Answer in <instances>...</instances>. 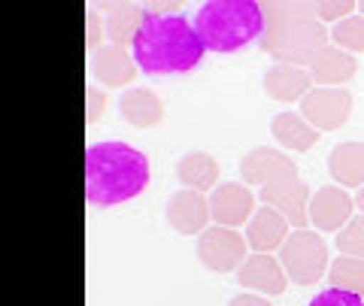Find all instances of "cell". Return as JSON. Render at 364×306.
Masks as SVG:
<instances>
[{"label":"cell","mask_w":364,"mask_h":306,"mask_svg":"<svg viewBox=\"0 0 364 306\" xmlns=\"http://www.w3.org/2000/svg\"><path fill=\"white\" fill-rule=\"evenodd\" d=\"M352 106H355V97H352L349 88H313L301 100L298 112L322 133V131L343 128L352 116Z\"/></svg>","instance_id":"7"},{"label":"cell","mask_w":364,"mask_h":306,"mask_svg":"<svg viewBox=\"0 0 364 306\" xmlns=\"http://www.w3.org/2000/svg\"><path fill=\"white\" fill-rule=\"evenodd\" d=\"M261 88L270 100L279 104H298L316 88L313 76L306 67H294V64H273L267 67V73L261 76Z\"/></svg>","instance_id":"14"},{"label":"cell","mask_w":364,"mask_h":306,"mask_svg":"<svg viewBox=\"0 0 364 306\" xmlns=\"http://www.w3.org/2000/svg\"><path fill=\"white\" fill-rule=\"evenodd\" d=\"M104 106H107V94L97 85H88L85 88V124H97L100 116H104Z\"/></svg>","instance_id":"29"},{"label":"cell","mask_w":364,"mask_h":306,"mask_svg":"<svg viewBox=\"0 0 364 306\" xmlns=\"http://www.w3.org/2000/svg\"><path fill=\"white\" fill-rule=\"evenodd\" d=\"M328 176L334 179L340 188H361L364 185V143H340L328 155Z\"/></svg>","instance_id":"18"},{"label":"cell","mask_w":364,"mask_h":306,"mask_svg":"<svg viewBox=\"0 0 364 306\" xmlns=\"http://www.w3.org/2000/svg\"><path fill=\"white\" fill-rule=\"evenodd\" d=\"M279 264L286 270L291 285H316L328 273V243L316 231H291L289 240L279 248Z\"/></svg>","instance_id":"5"},{"label":"cell","mask_w":364,"mask_h":306,"mask_svg":"<svg viewBox=\"0 0 364 306\" xmlns=\"http://www.w3.org/2000/svg\"><path fill=\"white\" fill-rule=\"evenodd\" d=\"M270 137L277 140L282 149L310 152L318 143V131L301 116V112H277V116L270 119Z\"/></svg>","instance_id":"20"},{"label":"cell","mask_w":364,"mask_h":306,"mask_svg":"<svg viewBox=\"0 0 364 306\" xmlns=\"http://www.w3.org/2000/svg\"><path fill=\"white\" fill-rule=\"evenodd\" d=\"M234 276H237V285H243L246 291H255V294H267V297H279V294H286V288L291 285L286 270L279 264V258L261 255V252L249 255Z\"/></svg>","instance_id":"12"},{"label":"cell","mask_w":364,"mask_h":306,"mask_svg":"<svg viewBox=\"0 0 364 306\" xmlns=\"http://www.w3.org/2000/svg\"><path fill=\"white\" fill-rule=\"evenodd\" d=\"M249 258V243L240 231L210 224L198 236V261L210 273H237Z\"/></svg>","instance_id":"6"},{"label":"cell","mask_w":364,"mask_h":306,"mask_svg":"<svg viewBox=\"0 0 364 306\" xmlns=\"http://www.w3.org/2000/svg\"><path fill=\"white\" fill-rule=\"evenodd\" d=\"M358 16L364 18V0H361V4H358Z\"/></svg>","instance_id":"32"},{"label":"cell","mask_w":364,"mask_h":306,"mask_svg":"<svg viewBox=\"0 0 364 306\" xmlns=\"http://www.w3.org/2000/svg\"><path fill=\"white\" fill-rule=\"evenodd\" d=\"M306 306H364V297H355V294H349V291L328 288L322 294H316Z\"/></svg>","instance_id":"28"},{"label":"cell","mask_w":364,"mask_h":306,"mask_svg":"<svg viewBox=\"0 0 364 306\" xmlns=\"http://www.w3.org/2000/svg\"><path fill=\"white\" fill-rule=\"evenodd\" d=\"M240 176L246 185L264 188L270 182H279V179H291L298 176V164L291 161L286 152L270 149V146H258V149L246 152L240 161Z\"/></svg>","instance_id":"11"},{"label":"cell","mask_w":364,"mask_h":306,"mask_svg":"<svg viewBox=\"0 0 364 306\" xmlns=\"http://www.w3.org/2000/svg\"><path fill=\"white\" fill-rule=\"evenodd\" d=\"M167 224L182 236H200L210 228V197L191 188H179L164 207Z\"/></svg>","instance_id":"10"},{"label":"cell","mask_w":364,"mask_h":306,"mask_svg":"<svg viewBox=\"0 0 364 306\" xmlns=\"http://www.w3.org/2000/svg\"><path fill=\"white\" fill-rule=\"evenodd\" d=\"M328 282L337 291H349L355 297H364V258L340 255L328 267Z\"/></svg>","instance_id":"23"},{"label":"cell","mask_w":364,"mask_h":306,"mask_svg":"<svg viewBox=\"0 0 364 306\" xmlns=\"http://www.w3.org/2000/svg\"><path fill=\"white\" fill-rule=\"evenodd\" d=\"M210 215L222 228H246L255 215V191L237 182H219L210 191Z\"/></svg>","instance_id":"9"},{"label":"cell","mask_w":364,"mask_h":306,"mask_svg":"<svg viewBox=\"0 0 364 306\" xmlns=\"http://www.w3.org/2000/svg\"><path fill=\"white\" fill-rule=\"evenodd\" d=\"M203 52L195 25L182 16L149 13L134 43V61L146 76L191 73L203 61Z\"/></svg>","instance_id":"2"},{"label":"cell","mask_w":364,"mask_h":306,"mask_svg":"<svg viewBox=\"0 0 364 306\" xmlns=\"http://www.w3.org/2000/svg\"><path fill=\"white\" fill-rule=\"evenodd\" d=\"M119 112L134 128H155V124L164 121V104L152 88H128V92H122Z\"/></svg>","instance_id":"19"},{"label":"cell","mask_w":364,"mask_h":306,"mask_svg":"<svg viewBox=\"0 0 364 306\" xmlns=\"http://www.w3.org/2000/svg\"><path fill=\"white\" fill-rule=\"evenodd\" d=\"M331 46L343 49L349 55L364 52V18L361 16H349L340 25L331 28Z\"/></svg>","instance_id":"24"},{"label":"cell","mask_w":364,"mask_h":306,"mask_svg":"<svg viewBox=\"0 0 364 306\" xmlns=\"http://www.w3.org/2000/svg\"><path fill=\"white\" fill-rule=\"evenodd\" d=\"M313 13L325 28L328 25L334 28L343 18H349L352 13H358V4H352V0H322V4H313Z\"/></svg>","instance_id":"26"},{"label":"cell","mask_w":364,"mask_h":306,"mask_svg":"<svg viewBox=\"0 0 364 306\" xmlns=\"http://www.w3.org/2000/svg\"><path fill=\"white\" fill-rule=\"evenodd\" d=\"M228 306H273V303L255 291H243V294H237V297L228 300Z\"/></svg>","instance_id":"30"},{"label":"cell","mask_w":364,"mask_h":306,"mask_svg":"<svg viewBox=\"0 0 364 306\" xmlns=\"http://www.w3.org/2000/svg\"><path fill=\"white\" fill-rule=\"evenodd\" d=\"M136 73H140V67L128 55V49H119L107 43L104 49H97L91 55V76L107 88H128L136 79Z\"/></svg>","instance_id":"17"},{"label":"cell","mask_w":364,"mask_h":306,"mask_svg":"<svg viewBox=\"0 0 364 306\" xmlns=\"http://www.w3.org/2000/svg\"><path fill=\"white\" fill-rule=\"evenodd\" d=\"M334 246L340 255L364 258V215H352V219L337 231Z\"/></svg>","instance_id":"25"},{"label":"cell","mask_w":364,"mask_h":306,"mask_svg":"<svg viewBox=\"0 0 364 306\" xmlns=\"http://www.w3.org/2000/svg\"><path fill=\"white\" fill-rule=\"evenodd\" d=\"M149 179V158L128 143L107 140L85 149V197L91 207H119L140 197Z\"/></svg>","instance_id":"1"},{"label":"cell","mask_w":364,"mask_h":306,"mask_svg":"<svg viewBox=\"0 0 364 306\" xmlns=\"http://www.w3.org/2000/svg\"><path fill=\"white\" fill-rule=\"evenodd\" d=\"M104 31H107V18L100 16L95 6H91L88 13H85V49L91 55H95L97 49H104V40H107Z\"/></svg>","instance_id":"27"},{"label":"cell","mask_w":364,"mask_h":306,"mask_svg":"<svg viewBox=\"0 0 364 306\" xmlns=\"http://www.w3.org/2000/svg\"><path fill=\"white\" fill-rule=\"evenodd\" d=\"M294 228L289 224V219L282 215L279 209H273V207H258L255 215L249 219L246 224V243L252 252H261V255H270V252H277V248H282V243L289 240V234Z\"/></svg>","instance_id":"15"},{"label":"cell","mask_w":364,"mask_h":306,"mask_svg":"<svg viewBox=\"0 0 364 306\" xmlns=\"http://www.w3.org/2000/svg\"><path fill=\"white\" fill-rule=\"evenodd\" d=\"M207 52L231 55L264 33V6L255 0H210L191 18Z\"/></svg>","instance_id":"4"},{"label":"cell","mask_w":364,"mask_h":306,"mask_svg":"<svg viewBox=\"0 0 364 306\" xmlns=\"http://www.w3.org/2000/svg\"><path fill=\"white\" fill-rule=\"evenodd\" d=\"M176 179L179 185H186L191 191L210 195L219 185V161L210 152H186L176 161Z\"/></svg>","instance_id":"21"},{"label":"cell","mask_w":364,"mask_h":306,"mask_svg":"<svg viewBox=\"0 0 364 306\" xmlns=\"http://www.w3.org/2000/svg\"><path fill=\"white\" fill-rule=\"evenodd\" d=\"M264 6V33L258 46L277 64L306 67L328 43L331 31L316 18L313 4H261Z\"/></svg>","instance_id":"3"},{"label":"cell","mask_w":364,"mask_h":306,"mask_svg":"<svg viewBox=\"0 0 364 306\" xmlns=\"http://www.w3.org/2000/svg\"><path fill=\"white\" fill-rule=\"evenodd\" d=\"M355 197L340 185H325L310 197V222L318 234H337L352 219Z\"/></svg>","instance_id":"13"},{"label":"cell","mask_w":364,"mask_h":306,"mask_svg":"<svg viewBox=\"0 0 364 306\" xmlns=\"http://www.w3.org/2000/svg\"><path fill=\"white\" fill-rule=\"evenodd\" d=\"M146 16L149 13H146V6H140V4H112L107 9V40H109V46H119V49L134 46Z\"/></svg>","instance_id":"22"},{"label":"cell","mask_w":364,"mask_h":306,"mask_svg":"<svg viewBox=\"0 0 364 306\" xmlns=\"http://www.w3.org/2000/svg\"><path fill=\"white\" fill-rule=\"evenodd\" d=\"M310 197H313V191L301 176L279 179V182H270L264 188H258L261 207L279 209L294 231H304L306 222H310Z\"/></svg>","instance_id":"8"},{"label":"cell","mask_w":364,"mask_h":306,"mask_svg":"<svg viewBox=\"0 0 364 306\" xmlns=\"http://www.w3.org/2000/svg\"><path fill=\"white\" fill-rule=\"evenodd\" d=\"M355 209H358V212L364 215V185H361V188L355 191Z\"/></svg>","instance_id":"31"},{"label":"cell","mask_w":364,"mask_h":306,"mask_svg":"<svg viewBox=\"0 0 364 306\" xmlns=\"http://www.w3.org/2000/svg\"><path fill=\"white\" fill-rule=\"evenodd\" d=\"M306 70H310L316 88H340L358 76V58L328 43V46L306 64Z\"/></svg>","instance_id":"16"}]
</instances>
